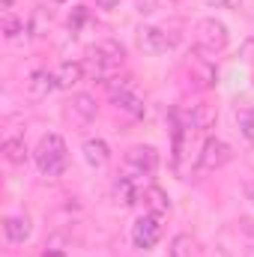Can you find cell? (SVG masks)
Here are the masks:
<instances>
[{"label":"cell","mask_w":254,"mask_h":257,"mask_svg":"<svg viewBox=\"0 0 254 257\" xmlns=\"http://www.w3.org/2000/svg\"><path fill=\"white\" fill-rule=\"evenodd\" d=\"M84 66H87L96 78H102V81L114 78V75L126 66V48H123V42H117V39H99V42H93V45L87 48Z\"/></svg>","instance_id":"1"},{"label":"cell","mask_w":254,"mask_h":257,"mask_svg":"<svg viewBox=\"0 0 254 257\" xmlns=\"http://www.w3.org/2000/svg\"><path fill=\"white\" fill-rule=\"evenodd\" d=\"M33 162H36V168H39L42 177H48V180L63 177L66 165H69V147H66V141L57 132L42 135L39 144H36V150H33Z\"/></svg>","instance_id":"2"},{"label":"cell","mask_w":254,"mask_h":257,"mask_svg":"<svg viewBox=\"0 0 254 257\" xmlns=\"http://www.w3.org/2000/svg\"><path fill=\"white\" fill-rule=\"evenodd\" d=\"M180 24H144L138 30V45L144 54L150 57H159V54H168L171 48L180 45V33H177Z\"/></svg>","instance_id":"3"},{"label":"cell","mask_w":254,"mask_h":257,"mask_svg":"<svg viewBox=\"0 0 254 257\" xmlns=\"http://www.w3.org/2000/svg\"><path fill=\"white\" fill-rule=\"evenodd\" d=\"M105 90L111 93L117 111H123L129 117H144V114H147V105H144V99H141V93H138V87H135V78H129V75H123V78L114 75V78L105 81Z\"/></svg>","instance_id":"4"},{"label":"cell","mask_w":254,"mask_h":257,"mask_svg":"<svg viewBox=\"0 0 254 257\" xmlns=\"http://www.w3.org/2000/svg\"><path fill=\"white\" fill-rule=\"evenodd\" d=\"M227 42H230V33H227L224 21H218V18H200L194 24V48H200V51H206V54L215 57V54H221L227 48Z\"/></svg>","instance_id":"5"},{"label":"cell","mask_w":254,"mask_h":257,"mask_svg":"<svg viewBox=\"0 0 254 257\" xmlns=\"http://www.w3.org/2000/svg\"><path fill=\"white\" fill-rule=\"evenodd\" d=\"M159 150L156 147H150V144H135V147H129L126 156H123V168H126V174H132L135 180H141V177H153L156 171H159Z\"/></svg>","instance_id":"6"},{"label":"cell","mask_w":254,"mask_h":257,"mask_svg":"<svg viewBox=\"0 0 254 257\" xmlns=\"http://www.w3.org/2000/svg\"><path fill=\"white\" fill-rule=\"evenodd\" d=\"M186 72H189V81L200 90H212L218 84V66L212 60V54L194 48L189 57H186Z\"/></svg>","instance_id":"7"},{"label":"cell","mask_w":254,"mask_h":257,"mask_svg":"<svg viewBox=\"0 0 254 257\" xmlns=\"http://www.w3.org/2000/svg\"><path fill=\"white\" fill-rule=\"evenodd\" d=\"M230 159H233V150H230L227 141H221V138H206L203 147H200V156H197V171H200V174L221 171Z\"/></svg>","instance_id":"8"},{"label":"cell","mask_w":254,"mask_h":257,"mask_svg":"<svg viewBox=\"0 0 254 257\" xmlns=\"http://www.w3.org/2000/svg\"><path fill=\"white\" fill-rule=\"evenodd\" d=\"M162 239V215H153V212H144L135 224H132V245L138 251H150L156 248Z\"/></svg>","instance_id":"9"},{"label":"cell","mask_w":254,"mask_h":257,"mask_svg":"<svg viewBox=\"0 0 254 257\" xmlns=\"http://www.w3.org/2000/svg\"><path fill=\"white\" fill-rule=\"evenodd\" d=\"M63 114L75 128H87L96 117H99V102H96V96H90V93H75V96L66 102Z\"/></svg>","instance_id":"10"},{"label":"cell","mask_w":254,"mask_h":257,"mask_svg":"<svg viewBox=\"0 0 254 257\" xmlns=\"http://www.w3.org/2000/svg\"><path fill=\"white\" fill-rule=\"evenodd\" d=\"M215 120H218V108L203 99V102L191 105V114H189V123H186V126H189L191 132H209V128L215 126Z\"/></svg>","instance_id":"11"},{"label":"cell","mask_w":254,"mask_h":257,"mask_svg":"<svg viewBox=\"0 0 254 257\" xmlns=\"http://www.w3.org/2000/svg\"><path fill=\"white\" fill-rule=\"evenodd\" d=\"M81 156H84V162L90 165V168H105L108 162H111V147L102 141V138H87L84 141V147H81Z\"/></svg>","instance_id":"12"},{"label":"cell","mask_w":254,"mask_h":257,"mask_svg":"<svg viewBox=\"0 0 254 257\" xmlns=\"http://www.w3.org/2000/svg\"><path fill=\"white\" fill-rule=\"evenodd\" d=\"M141 186H138V180L132 177V174H120L117 180H114V197H117V203H123V206H135V203H141Z\"/></svg>","instance_id":"13"},{"label":"cell","mask_w":254,"mask_h":257,"mask_svg":"<svg viewBox=\"0 0 254 257\" xmlns=\"http://www.w3.org/2000/svg\"><path fill=\"white\" fill-rule=\"evenodd\" d=\"M141 203H144V209L153 212V215L171 212V197H168V192H165L162 186H147V189L141 192Z\"/></svg>","instance_id":"14"},{"label":"cell","mask_w":254,"mask_h":257,"mask_svg":"<svg viewBox=\"0 0 254 257\" xmlns=\"http://www.w3.org/2000/svg\"><path fill=\"white\" fill-rule=\"evenodd\" d=\"M84 72H87V66L84 63H75V60H66L54 69V78H57V87L60 90H72V87H78L81 81H84Z\"/></svg>","instance_id":"15"},{"label":"cell","mask_w":254,"mask_h":257,"mask_svg":"<svg viewBox=\"0 0 254 257\" xmlns=\"http://www.w3.org/2000/svg\"><path fill=\"white\" fill-rule=\"evenodd\" d=\"M30 218L27 215H6L3 218V233H6V239L9 242H15V245H21V242H27L30 239Z\"/></svg>","instance_id":"16"},{"label":"cell","mask_w":254,"mask_h":257,"mask_svg":"<svg viewBox=\"0 0 254 257\" xmlns=\"http://www.w3.org/2000/svg\"><path fill=\"white\" fill-rule=\"evenodd\" d=\"M3 156H6V162H12V165H24V162H27L24 135H6V138H3Z\"/></svg>","instance_id":"17"},{"label":"cell","mask_w":254,"mask_h":257,"mask_svg":"<svg viewBox=\"0 0 254 257\" xmlns=\"http://www.w3.org/2000/svg\"><path fill=\"white\" fill-rule=\"evenodd\" d=\"M27 87H30L33 96H48L51 90H57V78H54V72H48V69H36V72L30 75Z\"/></svg>","instance_id":"18"},{"label":"cell","mask_w":254,"mask_h":257,"mask_svg":"<svg viewBox=\"0 0 254 257\" xmlns=\"http://www.w3.org/2000/svg\"><path fill=\"white\" fill-rule=\"evenodd\" d=\"M236 126H239V135L248 144H254V105H248V102L236 105Z\"/></svg>","instance_id":"19"},{"label":"cell","mask_w":254,"mask_h":257,"mask_svg":"<svg viewBox=\"0 0 254 257\" xmlns=\"http://www.w3.org/2000/svg\"><path fill=\"white\" fill-rule=\"evenodd\" d=\"M191 248H194V242L189 233H177L168 245V257H191Z\"/></svg>","instance_id":"20"},{"label":"cell","mask_w":254,"mask_h":257,"mask_svg":"<svg viewBox=\"0 0 254 257\" xmlns=\"http://www.w3.org/2000/svg\"><path fill=\"white\" fill-rule=\"evenodd\" d=\"M3 33H6V39L21 36V33H24V21L15 18V15H6V18H3Z\"/></svg>","instance_id":"21"},{"label":"cell","mask_w":254,"mask_h":257,"mask_svg":"<svg viewBox=\"0 0 254 257\" xmlns=\"http://www.w3.org/2000/svg\"><path fill=\"white\" fill-rule=\"evenodd\" d=\"M87 21H90V12H87L84 6H75V9H72V15H69V30L75 33V30H81Z\"/></svg>","instance_id":"22"},{"label":"cell","mask_w":254,"mask_h":257,"mask_svg":"<svg viewBox=\"0 0 254 257\" xmlns=\"http://www.w3.org/2000/svg\"><path fill=\"white\" fill-rule=\"evenodd\" d=\"M165 3H168V0H138V12H141V15H153V12H159Z\"/></svg>","instance_id":"23"},{"label":"cell","mask_w":254,"mask_h":257,"mask_svg":"<svg viewBox=\"0 0 254 257\" xmlns=\"http://www.w3.org/2000/svg\"><path fill=\"white\" fill-rule=\"evenodd\" d=\"M239 224H242V233H245V239H248V248H251V254H254V218H242Z\"/></svg>","instance_id":"24"},{"label":"cell","mask_w":254,"mask_h":257,"mask_svg":"<svg viewBox=\"0 0 254 257\" xmlns=\"http://www.w3.org/2000/svg\"><path fill=\"white\" fill-rule=\"evenodd\" d=\"M206 3L215 9H239L242 6V0H206Z\"/></svg>","instance_id":"25"},{"label":"cell","mask_w":254,"mask_h":257,"mask_svg":"<svg viewBox=\"0 0 254 257\" xmlns=\"http://www.w3.org/2000/svg\"><path fill=\"white\" fill-rule=\"evenodd\" d=\"M242 194H245V200L254 206V180H245L242 183Z\"/></svg>","instance_id":"26"},{"label":"cell","mask_w":254,"mask_h":257,"mask_svg":"<svg viewBox=\"0 0 254 257\" xmlns=\"http://www.w3.org/2000/svg\"><path fill=\"white\" fill-rule=\"evenodd\" d=\"M42 257H66V254L60 251V248H45V251H42Z\"/></svg>","instance_id":"27"},{"label":"cell","mask_w":254,"mask_h":257,"mask_svg":"<svg viewBox=\"0 0 254 257\" xmlns=\"http://www.w3.org/2000/svg\"><path fill=\"white\" fill-rule=\"evenodd\" d=\"M54 3H66V0H54Z\"/></svg>","instance_id":"28"}]
</instances>
